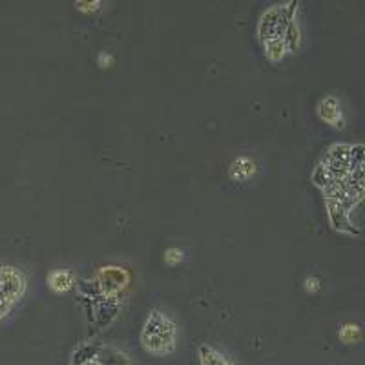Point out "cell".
<instances>
[{"instance_id": "6da1fadb", "label": "cell", "mask_w": 365, "mask_h": 365, "mask_svg": "<svg viewBox=\"0 0 365 365\" xmlns=\"http://www.w3.org/2000/svg\"><path fill=\"white\" fill-rule=\"evenodd\" d=\"M299 2H279L267 9L257 24V35L262 42L270 38H285L291 51H296L302 44V29L298 24Z\"/></svg>"}, {"instance_id": "7a4b0ae2", "label": "cell", "mask_w": 365, "mask_h": 365, "mask_svg": "<svg viewBox=\"0 0 365 365\" xmlns=\"http://www.w3.org/2000/svg\"><path fill=\"white\" fill-rule=\"evenodd\" d=\"M139 341L146 354L166 358L175 353L179 344V327L172 316L161 309H152L145 318Z\"/></svg>"}, {"instance_id": "3957f363", "label": "cell", "mask_w": 365, "mask_h": 365, "mask_svg": "<svg viewBox=\"0 0 365 365\" xmlns=\"http://www.w3.org/2000/svg\"><path fill=\"white\" fill-rule=\"evenodd\" d=\"M28 291V279L17 267L0 263V322L8 318Z\"/></svg>"}, {"instance_id": "277c9868", "label": "cell", "mask_w": 365, "mask_h": 365, "mask_svg": "<svg viewBox=\"0 0 365 365\" xmlns=\"http://www.w3.org/2000/svg\"><path fill=\"white\" fill-rule=\"evenodd\" d=\"M71 365H132V360L110 345L81 344L71 353Z\"/></svg>"}, {"instance_id": "5b68a950", "label": "cell", "mask_w": 365, "mask_h": 365, "mask_svg": "<svg viewBox=\"0 0 365 365\" xmlns=\"http://www.w3.org/2000/svg\"><path fill=\"white\" fill-rule=\"evenodd\" d=\"M316 113H318L319 120H324L325 125L331 126V128H336V130H344L345 128V110H344V104H341L340 97L329 96L322 97L316 106Z\"/></svg>"}, {"instance_id": "8992f818", "label": "cell", "mask_w": 365, "mask_h": 365, "mask_svg": "<svg viewBox=\"0 0 365 365\" xmlns=\"http://www.w3.org/2000/svg\"><path fill=\"white\" fill-rule=\"evenodd\" d=\"M257 166L256 161L252 158H247V155H240V158L234 159L230 163V168H228V178L234 179V181H247V179L252 178L256 174Z\"/></svg>"}, {"instance_id": "52a82bcc", "label": "cell", "mask_w": 365, "mask_h": 365, "mask_svg": "<svg viewBox=\"0 0 365 365\" xmlns=\"http://www.w3.org/2000/svg\"><path fill=\"white\" fill-rule=\"evenodd\" d=\"M75 285V274L70 269H55L48 274V287L57 294L71 291Z\"/></svg>"}, {"instance_id": "ba28073f", "label": "cell", "mask_w": 365, "mask_h": 365, "mask_svg": "<svg viewBox=\"0 0 365 365\" xmlns=\"http://www.w3.org/2000/svg\"><path fill=\"white\" fill-rule=\"evenodd\" d=\"M197 356H200V365H236V361L228 356V354H225L223 351H220V349L208 344L200 345Z\"/></svg>"}, {"instance_id": "9c48e42d", "label": "cell", "mask_w": 365, "mask_h": 365, "mask_svg": "<svg viewBox=\"0 0 365 365\" xmlns=\"http://www.w3.org/2000/svg\"><path fill=\"white\" fill-rule=\"evenodd\" d=\"M263 50H265V57L270 63H282L283 58L289 53H292L285 38H270V41L263 42Z\"/></svg>"}, {"instance_id": "30bf717a", "label": "cell", "mask_w": 365, "mask_h": 365, "mask_svg": "<svg viewBox=\"0 0 365 365\" xmlns=\"http://www.w3.org/2000/svg\"><path fill=\"white\" fill-rule=\"evenodd\" d=\"M340 340L347 345L358 341L360 340V327L356 324H345L340 329Z\"/></svg>"}, {"instance_id": "8fae6325", "label": "cell", "mask_w": 365, "mask_h": 365, "mask_svg": "<svg viewBox=\"0 0 365 365\" xmlns=\"http://www.w3.org/2000/svg\"><path fill=\"white\" fill-rule=\"evenodd\" d=\"M181 259H182V250L168 249L165 252V262L168 263V265H175V263H179Z\"/></svg>"}, {"instance_id": "7c38bea8", "label": "cell", "mask_w": 365, "mask_h": 365, "mask_svg": "<svg viewBox=\"0 0 365 365\" xmlns=\"http://www.w3.org/2000/svg\"><path fill=\"white\" fill-rule=\"evenodd\" d=\"M81 6H86V8H83L81 11H97L99 9V6H103L101 2H91V4H86V2H79Z\"/></svg>"}, {"instance_id": "4fadbf2b", "label": "cell", "mask_w": 365, "mask_h": 365, "mask_svg": "<svg viewBox=\"0 0 365 365\" xmlns=\"http://www.w3.org/2000/svg\"><path fill=\"white\" fill-rule=\"evenodd\" d=\"M305 289H309V291H318V279L316 278L305 279Z\"/></svg>"}]
</instances>
